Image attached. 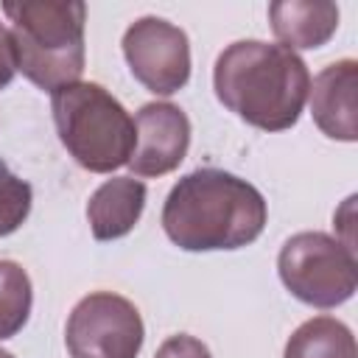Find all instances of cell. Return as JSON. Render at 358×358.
I'll list each match as a JSON object with an SVG mask.
<instances>
[{
  "instance_id": "1",
  "label": "cell",
  "mask_w": 358,
  "mask_h": 358,
  "mask_svg": "<svg viewBox=\"0 0 358 358\" xmlns=\"http://www.w3.org/2000/svg\"><path fill=\"white\" fill-rule=\"evenodd\" d=\"M266 218L260 190L221 168L182 176L162 207V229L185 252L241 249L260 238Z\"/></svg>"
},
{
  "instance_id": "2",
  "label": "cell",
  "mask_w": 358,
  "mask_h": 358,
  "mask_svg": "<svg viewBox=\"0 0 358 358\" xmlns=\"http://www.w3.org/2000/svg\"><path fill=\"white\" fill-rule=\"evenodd\" d=\"M218 101L263 131L291 129L310 92L308 64L288 48L241 39L221 50L213 70Z\"/></svg>"
},
{
  "instance_id": "3",
  "label": "cell",
  "mask_w": 358,
  "mask_h": 358,
  "mask_svg": "<svg viewBox=\"0 0 358 358\" xmlns=\"http://www.w3.org/2000/svg\"><path fill=\"white\" fill-rule=\"evenodd\" d=\"M11 20L17 70L39 90L56 92L76 84L84 73V22L81 0H20L3 3Z\"/></svg>"
},
{
  "instance_id": "4",
  "label": "cell",
  "mask_w": 358,
  "mask_h": 358,
  "mask_svg": "<svg viewBox=\"0 0 358 358\" xmlns=\"http://www.w3.org/2000/svg\"><path fill=\"white\" fill-rule=\"evenodd\" d=\"M50 109L62 145L81 168L109 173L129 162L134 151V120L101 84H67L53 92Z\"/></svg>"
},
{
  "instance_id": "5",
  "label": "cell",
  "mask_w": 358,
  "mask_h": 358,
  "mask_svg": "<svg viewBox=\"0 0 358 358\" xmlns=\"http://www.w3.org/2000/svg\"><path fill=\"white\" fill-rule=\"evenodd\" d=\"M282 285L305 305L336 308L358 288L355 252L324 232H299L288 238L277 257Z\"/></svg>"
},
{
  "instance_id": "6",
  "label": "cell",
  "mask_w": 358,
  "mask_h": 358,
  "mask_svg": "<svg viewBox=\"0 0 358 358\" xmlns=\"http://www.w3.org/2000/svg\"><path fill=\"white\" fill-rule=\"evenodd\" d=\"M145 338L140 310L120 294L95 291L84 296L64 330L73 358H137Z\"/></svg>"
},
{
  "instance_id": "7",
  "label": "cell",
  "mask_w": 358,
  "mask_h": 358,
  "mask_svg": "<svg viewBox=\"0 0 358 358\" xmlns=\"http://www.w3.org/2000/svg\"><path fill=\"white\" fill-rule=\"evenodd\" d=\"M123 56L131 76L157 95L179 92L190 78L187 34L159 17H140L123 34Z\"/></svg>"
},
{
  "instance_id": "8",
  "label": "cell",
  "mask_w": 358,
  "mask_h": 358,
  "mask_svg": "<svg viewBox=\"0 0 358 358\" xmlns=\"http://www.w3.org/2000/svg\"><path fill=\"white\" fill-rule=\"evenodd\" d=\"M190 145V120L187 115L168 103H145L134 117V151L129 168L134 176H162L179 168Z\"/></svg>"
},
{
  "instance_id": "9",
  "label": "cell",
  "mask_w": 358,
  "mask_h": 358,
  "mask_svg": "<svg viewBox=\"0 0 358 358\" xmlns=\"http://www.w3.org/2000/svg\"><path fill=\"white\" fill-rule=\"evenodd\" d=\"M355 90H358V62L341 59L327 64L310 84V115L313 123L333 140L352 143L358 137L355 117Z\"/></svg>"
},
{
  "instance_id": "10",
  "label": "cell",
  "mask_w": 358,
  "mask_h": 358,
  "mask_svg": "<svg viewBox=\"0 0 358 358\" xmlns=\"http://www.w3.org/2000/svg\"><path fill=\"white\" fill-rule=\"evenodd\" d=\"M271 31L288 50L322 48L338 28V6L327 0H277L268 6Z\"/></svg>"
},
{
  "instance_id": "11",
  "label": "cell",
  "mask_w": 358,
  "mask_h": 358,
  "mask_svg": "<svg viewBox=\"0 0 358 358\" xmlns=\"http://www.w3.org/2000/svg\"><path fill=\"white\" fill-rule=\"evenodd\" d=\"M145 207V185L134 176L106 179L87 201V221L95 241H115L134 229Z\"/></svg>"
},
{
  "instance_id": "12",
  "label": "cell",
  "mask_w": 358,
  "mask_h": 358,
  "mask_svg": "<svg viewBox=\"0 0 358 358\" xmlns=\"http://www.w3.org/2000/svg\"><path fill=\"white\" fill-rule=\"evenodd\" d=\"M285 358H358V347L344 322L333 316H313L291 333Z\"/></svg>"
},
{
  "instance_id": "13",
  "label": "cell",
  "mask_w": 358,
  "mask_h": 358,
  "mask_svg": "<svg viewBox=\"0 0 358 358\" xmlns=\"http://www.w3.org/2000/svg\"><path fill=\"white\" fill-rule=\"evenodd\" d=\"M31 277L14 260H0V341L17 336L31 316Z\"/></svg>"
},
{
  "instance_id": "14",
  "label": "cell",
  "mask_w": 358,
  "mask_h": 358,
  "mask_svg": "<svg viewBox=\"0 0 358 358\" xmlns=\"http://www.w3.org/2000/svg\"><path fill=\"white\" fill-rule=\"evenodd\" d=\"M31 213V185L0 159V238L17 232Z\"/></svg>"
},
{
  "instance_id": "15",
  "label": "cell",
  "mask_w": 358,
  "mask_h": 358,
  "mask_svg": "<svg viewBox=\"0 0 358 358\" xmlns=\"http://www.w3.org/2000/svg\"><path fill=\"white\" fill-rule=\"evenodd\" d=\"M154 358H213V355H210L207 344H201V341L193 338V336L179 333V336L165 338V341L159 344V350H157Z\"/></svg>"
},
{
  "instance_id": "16",
  "label": "cell",
  "mask_w": 358,
  "mask_h": 358,
  "mask_svg": "<svg viewBox=\"0 0 358 358\" xmlns=\"http://www.w3.org/2000/svg\"><path fill=\"white\" fill-rule=\"evenodd\" d=\"M14 73H17V53H14L11 31L6 25H0V90L11 84Z\"/></svg>"
},
{
  "instance_id": "17",
  "label": "cell",
  "mask_w": 358,
  "mask_h": 358,
  "mask_svg": "<svg viewBox=\"0 0 358 358\" xmlns=\"http://www.w3.org/2000/svg\"><path fill=\"white\" fill-rule=\"evenodd\" d=\"M0 358H14V355H11L8 350H0Z\"/></svg>"
}]
</instances>
